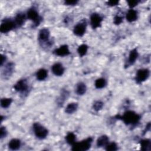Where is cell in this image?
I'll list each match as a JSON object with an SVG mask.
<instances>
[{"label": "cell", "instance_id": "6da1fadb", "mask_svg": "<svg viewBox=\"0 0 151 151\" xmlns=\"http://www.w3.org/2000/svg\"><path fill=\"white\" fill-rule=\"evenodd\" d=\"M116 117L122 120L126 125H136L140 120V116L134 111L128 110L125 111L123 115H117Z\"/></svg>", "mask_w": 151, "mask_h": 151}, {"label": "cell", "instance_id": "7a4b0ae2", "mask_svg": "<svg viewBox=\"0 0 151 151\" xmlns=\"http://www.w3.org/2000/svg\"><path fill=\"white\" fill-rule=\"evenodd\" d=\"M93 142V138L89 137L81 142H75L72 145L71 150L74 151H86L88 150L91 146Z\"/></svg>", "mask_w": 151, "mask_h": 151}, {"label": "cell", "instance_id": "3957f363", "mask_svg": "<svg viewBox=\"0 0 151 151\" xmlns=\"http://www.w3.org/2000/svg\"><path fill=\"white\" fill-rule=\"evenodd\" d=\"M33 130L35 136L39 139H44L48 136V130L38 122L33 124Z\"/></svg>", "mask_w": 151, "mask_h": 151}, {"label": "cell", "instance_id": "277c9868", "mask_svg": "<svg viewBox=\"0 0 151 151\" xmlns=\"http://www.w3.org/2000/svg\"><path fill=\"white\" fill-rule=\"evenodd\" d=\"M26 15L27 18L31 20L35 27L38 26L42 21V17L39 15L38 11L34 8H29L28 10Z\"/></svg>", "mask_w": 151, "mask_h": 151}, {"label": "cell", "instance_id": "5b68a950", "mask_svg": "<svg viewBox=\"0 0 151 151\" xmlns=\"http://www.w3.org/2000/svg\"><path fill=\"white\" fill-rule=\"evenodd\" d=\"M50 32L48 28H44L40 30L38 36V40L40 44H45L46 45H50L51 43H50Z\"/></svg>", "mask_w": 151, "mask_h": 151}, {"label": "cell", "instance_id": "8992f818", "mask_svg": "<svg viewBox=\"0 0 151 151\" xmlns=\"http://www.w3.org/2000/svg\"><path fill=\"white\" fill-rule=\"evenodd\" d=\"M14 20L11 19H4L0 26V31L2 33H7L16 28Z\"/></svg>", "mask_w": 151, "mask_h": 151}, {"label": "cell", "instance_id": "52a82bcc", "mask_svg": "<svg viewBox=\"0 0 151 151\" xmlns=\"http://www.w3.org/2000/svg\"><path fill=\"white\" fill-rule=\"evenodd\" d=\"M150 71L147 68H141L137 70L134 80L137 84H140L146 81L149 77Z\"/></svg>", "mask_w": 151, "mask_h": 151}, {"label": "cell", "instance_id": "ba28073f", "mask_svg": "<svg viewBox=\"0 0 151 151\" xmlns=\"http://www.w3.org/2000/svg\"><path fill=\"white\" fill-rule=\"evenodd\" d=\"M86 28L87 22L86 19H83L74 26L73 29V33L78 37H82L84 35L86 31Z\"/></svg>", "mask_w": 151, "mask_h": 151}, {"label": "cell", "instance_id": "9c48e42d", "mask_svg": "<svg viewBox=\"0 0 151 151\" xmlns=\"http://www.w3.org/2000/svg\"><path fill=\"white\" fill-rule=\"evenodd\" d=\"M90 24L93 29H96L101 27V22L103 20V18L101 15L98 13H93L90 15Z\"/></svg>", "mask_w": 151, "mask_h": 151}, {"label": "cell", "instance_id": "30bf717a", "mask_svg": "<svg viewBox=\"0 0 151 151\" xmlns=\"http://www.w3.org/2000/svg\"><path fill=\"white\" fill-rule=\"evenodd\" d=\"M14 90L20 93H24L28 89V84L27 80L21 79L18 80L14 86Z\"/></svg>", "mask_w": 151, "mask_h": 151}, {"label": "cell", "instance_id": "8fae6325", "mask_svg": "<svg viewBox=\"0 0 151 151\" xmlns=\"http://www.w3.org/2000/svg\"><path fill=\"white\" fill-rule=\"evenodd\" d=\"M53 53L59 57H65L67 56L70 54L68 46L66 44L61 45L59 48H56L54 50Z\"/></svg>", "mask_w": 151, "mask_h": 151}, {"label": "cell", "instance_id": "7c38bea8", "mask_svg": "<svg viewBox=\"0 0 151 151\" xmlns=\"http://www.w3.org/2000/svg\"><path fill=\"white\" fill-rule=\"evenodd\" d=\"M51 71L56 76H61L64 73V68L62 64L57 63L52 65Z\"/></svg>", "mask_w": 151, "mask_h": 151}, {"label": "cell", "instance_id": "4fadbf2b", "mask_svg": "<svg viewBox=\"0 0 151 151\" xmlns=\"http://www.w3.org/2000/svg\"><path fill=\"white\" fill-rule=\"evenodd\" d=\"M14 70V64L12 62L8 63L2 71V76L5 78H8L11 76Z\"/></svg>", "mask_w": 151, "mask_h": 151}, {"label": "cell", "instance_id": "5bb4252c", "mask_svg": "<svg viewBox=\"0 0 151 151\" xmlns=\"http://www.w3.org/2000/svg\"><path fill=\"white\" fill-rule=\"evenodd\" d=\"M138 56H139V54H138L137 48H135L129 52L128 61H127V65H133L135 63L136 60L137 59Z\"/></svg>", "mask_w": 151, "mask_h": 151}, {"label": "cell", "instance_id": "9a60e30c", "mask_svg": "<svg viewBox=\"0 0 151 151\" xmlns=\"http://www.w3.org/2000/svg\"><path fill=\"white\" fill-rule=\"evenodd\" d=\"M26 15L24 13L19 12L17 14L14 18V22L17 27H20L24 25L26 20Z\"/></svg>", "mask_w": 151, "mask_h": 151}, {"label": "cell", "instance_id": "2e32d148", "mask_svg": "<svg viewBox=\"0 0 151 151\" xmlns=\"http://www.w3.org/2000/svg\"><path fill=\"white\" fill-rule=\"evenodd\" d=\"M126 19L129 22L135 21L137 19V12L133 9H129L126 13Z\"/></svg>", "mask_w": 151, "mask_h": 151}, {"label": "cell", "instance_id": "e0dca14e", "mask_svg": "<svg viewBox=\"0 0 151 151\" xmlns=\"http://www.w3.org/2000/svg\"><path fill=\"white\" fill-rule=\"evenodd\" d=\"M109 139L107 136L101 135L98 137L96 142V145L98 147H105L109 143Z\"/></svg>", "mask_w": 151, "mask_h": 151}, {"label": "cell", "instance_id": "ac0fdd59", "mask_svg": "<svg viewBox=\"0 0 151 151\" xmlns=\"http://www.w3.org/2000/svg\"><path fill=\"white\" fill-rule=\"evenodd\" d=\"M21 145V142L18 139H12L9 141L8 143L9 148L12 150H18L20 148Z\"/></svg>", "mask_w": 151, "mask_h": 151}, {"label": "cell", "instance_id": "d6986e66", "mask_svg": "<svg viewBox=\"0 0 151 151\" xmlns=\"http://www.w3.org/2000/svg\"><path fill=\"white\" fill-rule=\"evenodd\" d=\"M87 90V87L85 83L83 82H79L78 84H77L76 87V93L79 95L82 96L84 94Z\"/></svg>", "mask_w": 151, "mask_h": 151}, {"label": "cell", "instance_id": "ffe728a7", "mask_svg": "<svg viewBox=\"0 0 151 151\" xmlns=\"http://www.w3.org/2000/svg\"><path fill=\"white\" fill-rule=\"evenodd\" d=\"M140 149L143 151H149L150 150L151 142L149 139H142L140 141Z\"/></svg>", "mask_w": 151, "mask_h": 151}, {"label": "cell", "instance_id": "44dd1931", "mask_svg": "<svg viewBox=\"0 0 151 151\" xmlns=\"http://www.w3.org/2000/svg\"><path fill=\"white\" fill-rule=\"evenodd\" d=\"M69 95V93L67 90H62L60 96L57 99V104L60 107H62L65 100L67 99Z\"/></svg>", "mask_w": 151, "mask_h": 151}, {"label": "cell", "instance_id": "7402d4cb", "mask_svg": "<svg viewBox=\"0 0 151 151\" xmlns=\"http://www.w3.org/2000/svg\"><path fill=\"white\" fill-rule=\"evenodd\" d=\"M35 76L37 80L39 81H42L47 78L48 76V71L44 68H40L37 71Z\"/></svg>", "mask_w": 151, "mask_h": 151}, {"label": "cell", "instance_id": "603a6c76", "mask_svg": "<svg viewBox=\"0 0 151 151\" xmlns=\"http://www.w3.org/2000/svg\"><path fill=\"white\" fill-rule=\"evenodd\" d=\"M78 103L73 102L69 103L65 107V112L67 114H73L78 109Z\"/></svg>", "mask_w": 151, "mask_h": 151}, {"label": "cell", "instance_id": "cb8c5ba5", "mask_svg": "<svg viewBox=\"0 0 151 151\" xmlns=\"http://www.w3.org/2000/svg\"><path fill=\"white\" fill-rule=\"evenodd\" d=\"M65 140L68 145L72 146L76 142V136L73 132H69L65 136Z\"/></svg>", "mask_w": 151, "mask_h": 151}, {"label": "cell", "instance_id": "d4e9b609", "mask_svg": "<svg viewBox=\"0 0 151 151\" xmlns=\"http://www.w3.org/2000/svg\"><path fill=\"white\" fill-rule=\"evenodd\" d=\"M106 84H107V81H106V79L104 78H97L95 81V83H94V86H95L96 88H98V89L102 88L106 86Z\"/></svg>", "mask_w": 151, "mask_h": 151}, {"label": "cell", "instance_id": "484cf974", "mask_svg": "<svg viewBox=\"0 0 151 151\" xmlns=\"http://www.w3.org/2000/svg\"><path fill=\"white\" fill-rule=\"evenodd\" d=\"M88 48V47L86 44H83L80 45V46H78V47L77 48V52L79 54V55L81 57H82L87 54Z\"/></svg>", "mask_w": 151, "mask_h": 151}, {"label": "cell", "instance_id": "4316f807", "mask_svg": "<svg viewBox=\"0 0 151 151\" xmlns=\"http://www.w3.org/2000/svg\"><path fill=\"white\" fill-rule=\"evenodd\" d=\"M12 102L11 98H2L1 100V106L2 107L6 109L8 108Z\"/></svg>", "mask_w": 151, "mask_h": 151}, {"label": "cell", "instance_id": "83f0119b", "mask_svg": "<svg viewBox=\"0 0 151 151\" xmlns=\"http://www.w3.org/2000/svg\"><path fill=\"white\" fill-rule=\"evenodd\" d=\"M105 149L108 151H115L118 149L117 145L115 142H111V143H109L106 146Z\"/></svg>", "mask_w": 151, "mask_h": 151}, {"label": "cell", "instance_id": "f1b7e54d", "mask_svg": "<svg viewBox=\"0 0 151 151\" xmlns=\"http://www.w3.org/2000/svg\"><path fill=\"white\" fill-rule=\"evenodd\" d=\"M103 105H104V104L101 101L97 100V101H96L94 103V104H93V108L95 111H98L103 108Z\"/></svg>", "mask_w": 151, "mask_h": 151}, {"label": "cell", "instance_id": "f546056e", "mask_svg": "<svg viewBox=\"0 0 151 151\" xmlns=\"http://www.w3.org/2000/svg\"><path fill=\"white\" fill-rule=\"evenodd\" d=\"M127 4H128V5L132 9L133 8H134V6H136V5H138V4L140 2V1H138V0H130V1H127Z\"/></svg>", "mask_w": 151, "mask_h": 151}, {"label": "cell", "instance_id": "4dcf8cb0", "mask_svg": "<svg viewBox=\"0 0 151 151\" xmlns=\"http://www.w3.org/2000/svg\"><path fill=\"white\" fill-rule=\"evenodd\" d=\"M122 21H123V17L122 16L117 15L114 17L113 22L115 25H119L122 22Z\"/></svg>", "mask_w": 151, "mask_h": 151}, {"label": "cell", "instance_id": "1f68e13d", "mask_svg": "<svg viewBox=\"0 0 151 151\" xmlns=\"http://www.w3.org/2000/svg\"><path fill=\"white\" fill-rule=\"evenodd\" d=\"M7 134V131L5 127L1 126L0 129V138L2 139L4 137H5V136Z\"/></svg>", "mask_w": 151, "mask_h": 151}, {"label": "cell", "instance_id": "d6a6232c", "mask_svg": "<svg viewBox=\"0 0 151 151\" xmlns=\"http://www.w3.org/2000/svg\"><path fill=\"white\" fill-rule=\"evenodd\" d=\"M78 2L77 0H67L64 1V4L67 5H75Z\"/></svg>", "mask_w": 151, "mask_h": 151}, {"label": "cell", "instance_id": "836d02e7", "mask_svg": "<svg viewBox=\"0 0 151 151\" xmlns=\"http://www.w3.org/2000/svg\"><path fill=\"white\" fill-rule=\"evenodd\" d=\"M119 3V1H113V0H111V1H109L107 2V5L109 6H116V5H117Z\"/></svg>", "mask_w": 151, "mask_h": 151}, {"label": "cell", "instance_id": "e575fe53", "mask_svg": "<svg viewBox=\"0 0 151 151\" xmlns=\"http://www.w3.org/2000/svg\"><path fill=\"white\" fill-rule=\"evenodd\" d=\"M6 56L3 54H1V66L3 65L4 63L6 61Z\"/></svg>", "mask_w": 151, "mask_h": 151}, {"label": "cell", "instance_id": "d590c367", "mask_svg": "<svg viewBox=\"0 0 151 151\" xmlns=\"http://www.w3.org/2000/svg\"><path fill=\"white\" fill-rule=\"evenodd\" d=\"M150 123H148V124L146 125V128H145V130H144V134L146 133L147 131H149V130H150Z\"/></svg>", "mask_w": 151, "mask_h": 151}]
</instances>
